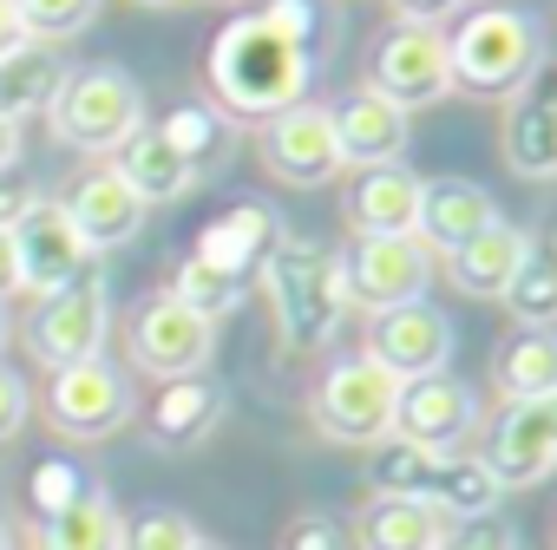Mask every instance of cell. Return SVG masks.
Wrapping results in <instances>:
<instances>
[{
  "label": "cell",
  "mask_w": 557,
  "mask_h": 550,
  "mask_svg": "<svg viewBox=\"0 0 557 550\" xmlns=\"http://www.w3.org/2000/svg\"><path fill=\"white\" fill-rule=\"evenodd\" d=\"M14 242H21V296H34V302L92 275V249L53 197H27V210L14 216Z\"/></svg>",
  "instance_id": "cell-11"
},
{
  "label": "cell",
  "mask_w": 557,
  "mask_h": 550,
  "mask_svg": "<svg viewBox=\"0 0 557 550\" xmlns=\"http://www.w3.org/2000/svg\"><path fill=\"white\" fill-rule=\"evenodd\" d=\"M394 14L407 27H440V21H459L466 14V0H394Z\"/></svg>",
  "instance_id": "cell-39"
},
{
  "label": "cell",
  "mask_w": 557,
  "mask_h": 550,
  "mask_svg": "<svg viewBox=\"0 0 557 550\" xmlns=\"http://www.w3.org/2000/svg\"><path fill=\"white\" fill-rule=\"evenodd\" d=\"M14 164H21V118L0 112V177H8Z\"/></svg>",
  "instance_id": "cell-42"
},
{
  "label": "cell",
  "mask_w": 557,
  "mask_h": 550,
  "mask_svg": "<svg viewBox=\"0 0 557 550\" xmlns=\"http://www.w3.org/2000/svg\"><path fill=\"white\" fill-rule=\"evenodd\" d=\"M210 354H216V322H203L197 309H184L171 289L151 296L132 315V367L151 374L158 387L164 380H184V374H203Z\"/></svg>",
  "instance_id": "cell-10"
},
{
  "label": "cell",
  "mask_w": 557,
  "mask_h": 550,
  "mask_svg": "<svg viewBox=\"0 0 557 550\" xmlns=\"http://www.w3.org/2000/svg\"><path fill=\"white\" fill-rule=\"evenodd\" d=\"M171 296H177L184 309H197L203 322H223L230 309H243L249 283H236V275H223V268H210V262L184 255V262H177V275H171Z\"/></svg>",
  "instance_id": "cell-31"
},
{
  "label": "cell",
  "mask_w": 557,
  "mask_h": 550,
  "mask_svg": "<svg viewBox=\"0 0 557 550\" xmlns=\"http://www.w3.org/2000/svg\"><path fill=\"white\" fill-rule=\"evenodd\" d=\"M106 335H112V289H106V275H79L73 289L47 296L27 322V348L34 361L53 374V367H73V361H92L106 354Z\"/></svg>",
  "instance_id": "cell-7"
},
{
  "label": "cell",
  "mask_w": 557,
  "mask_h": 550,
  "mask_svg": "<svg viewBox=\"0 0 557 550\" xmlns=\"http://www.w3.org/2000/svg\"><path fill=\"white\" fill-rule=\"evenodd\" d=\"M125 550H197V524L184 511H145L125 524Z\"/></svg>",
  "instance_id": "cell-35"
},
{
  "label": "cell",
  "mask_w": 557,
  "mask_h": 550,
  "mask_svg": "<svg viewBox=\"0 0 557 550\" xmlns=\"http://www.w3.org/2000/svg\"><path fill=\"white\" fill-rule=\"evenodd\" d=\"M132 8H158L164 14V8H177V0H132Z\"/></svg>",
  "instance_id": "cell-44"
},
{
  "label": "cell",
  "mask_w": 557,
  "mask_h": 550,
  "mask_svg": "<svg viewBox=\"0 0 557 550\" xmlns=\"http://www.w3.org/2000/svg\"><path fill=\"white\" fill-rule=\"evenodd\" d=\"M315 0H262L210 40V92L223 118H275L309 99L315 79Z\"/></svg>",
  "instance_id": "cell-1"
},
{
  "label": "cell",
  "mask_w": 557,
  "mask_h": 550,
  "mask_svg": "<svg viewBox=\"0 0 557 550\" xmlns=\"http://www.w3.org/2000/svg\"><path fill=\"white\" fill-rule=\"evenodd\" d=\"M550 255H557V229H550Z\"/></svg>",
  "instance_id": "cell-48"
},
{
  "label": "cell",
  "mask_w": 557,
  "mask_h": 550,
  "mask_svg": "<svg viewBox=\"0 0 557 550\" xmlns=\"http://www.w3.org/2000/svg\"><path fill=\"white\" fill-rule=\"evenodd\" d=\"M47 125L66 151L112 158L132 132H145V92L119 66H79V73L60 79V92L47 105Z\"/></svg>",
  "instance_id": "cell-4"
},
{
  "label": "cell",
  "mask_w": 557,
  "mask_h": 550,
  "mask_svg": "<svg viewBox=\"0 0 557 550\" xmlns=\"http://www.w3.org/2000/svg\"><path fill=\"white\" fill-rule=\"evenodd\" d=\"M498 491L505 485L492 478V465L479 452H446L440 472H433V485H426V504H440L446 524H466V517H492L498 511Z\"/></svg>",
  "instance_id": "cell-28"
},
{
  "label": "cell",
  "mask_w": 557,
  "mask_h": 550,
  "mask_svg": "<svg viewBox=\"0 0 557 550\" xmlns=\"http://www.w3.org/2000/svg\"><path fill=\"white\" fill-rule=\"evenodd\" d=\"M446 530V511L426 498H374L355 524V550H440Z\"/></svg>",
  "instance_id": "cell-26"
},
{
  "label": "cell",
  "mask_w": 557,
  "mask_h": 550,
  "mask_svg": "<svg viewBox=\"0 0 557 550\" xmlns=\"http://www.w3.org/2000/svg\"><path fill=\"white\" fill-rule=\"evenodd\" d=\"M440 550H518V530L505 517H466L440 537Z\"/></svg>",
  "instance_id": "cell-36"
},
{
  "label": "cell",
  "mask_w": 557,
  "mask_h": 550,
  "mask_svg": "<svg viewBox=\"0 0 557 550\" xmlns=\"http://www.w3.org/2000/svg\"><path fill=\"white\" fill-rule=\"evenodd\" d=\"M498 302L518 315V328H557V255L550 249H531L524 268L511 275V289Z\"/></svg>",
  "instance_id": "cell-30"
},
{
  "label": "cell",
  "mask_w": 557,
  "mask_h": 550,
  "mask_svg": "<svg viewBox=\"0 0 557 550\" xmlns=\"http://www.w3.org/2000/svg\"><path fill=\"white\" fill-rule=\"evenodd\" d=\"M498 223V203H492V190L485 184H472V177H433L426 190H420V242L426 249H440V255H453L459 242H472L479 229H492Z\"/></svg>",
  "instance_id": "cell-22"
},
{
  "label": "cell",
  "mask_w": 557,
  "mask_h": 550,
  "mask_svg": "<svg viewBox=\"0 0 557 550\" xmlns=\"http://www.w3.org/2000/svg\"><path fill=\"white\" fill-rule=\"evenodd\" d=\"M132 407H138V400H132V380H125V367H112L106 354L73 361V367H53V380H47V393H40L47 426H53L60 439H79V446L125 433V426H132Z\"/></svg>",
  "instance_id": "cell-6"
},
{
  "label": "cell",
  "mask_w": 557,
  "mask_h": 550,
  "mask_svg": "<svg viewBox=\"0 0 557 550\" xmlns=\"http://www.w3.org/2000/svg\"><path fill=\"white\" fill-rule=\"evenodd\" d=\"M492 380H498L505 407L550 400L557 393V328H518V335H505L498 354H492Z\"/></svg>",
  "instance_id": "cell-27"
},
{
  "label": "cell",
  "mask_w": 557,
  "mask_h": 550,
  "mask_svg": "<svg viewBox=\"0 0 557 550\" xmlns=\"http://www.w3.org/2000/svg\"><path fill=\"white\" fill-rule=\"evenodd\" d=\"M433 472H440V452H420L407 439H381V459L368 465L374 498H426Z\"/></svg>",
  "instance_id": "cell-32"
},
{
  "label": "cell",
  "mask_w": 557,
  "mask_h": 550,
  "mask_svg": "<svg viewBox=\"0 0 557 550\" xmlns=\"http://www.w3.org/2000/svg\"><path fill=\"white\" fill-rule=\"evenodd\" d=\"M21 210H27V197H21V190H0V223H14Z\"/></svg>",
  "instance_id": "cell-43"
},
{
  "label": "cell",
  "mask_w": 557,
  "mask_h": 550,
  "mask_svg": "<svg viewBox=\"0 0 557 550\" xmlns=\"http://www.w3.org/2000/svg\"><path fill=\"white\" fill-rule=\"evenodd\" d=\"M537 242L518 229V223H492V229H479L472 242H459L453 255H446V275H453V289L459 296H479V302H498L505 289H511V275L524 268V255H531Z\"/></svg>",
  "instance_id": "cell-21"
},
{
  "label": "cell",
  "mask_w": 557,
  "mask_h": 550,
  "mask_svg": "<svg viewBox=\"0 0 557 550\" xmlns=\"http://www.w3.org/2000/svg\"><path fill=\"white\" fill-rule=\"evenodd\" d=\"M420 177L407 164H374V171H355L348 184V223L355 236H413L420 229Z\"/></svg>",
  "instance_id": "cell-20"
},
{
  "label": "cell",
  "mask_w": 557,
  "mask_h": 550,
  "mask_svg": "<svg viewBox=\"0 0 557 550\" xmlns=\"http://www.w3.org/2000/svg\"><path fill=\"white\" fill-rule=\"evenodd\" d=\"M197 550H230V543H210V537H197Z\"/></svg>",
  "instance_id": "cell-46"
},
{
  "label": "cell",
  "mask_w": 557,
  "mask_h": 550,
  "mask_svg": "<svg viewBox=\"0 0 557 550\" xmlns=\"http://www.w3.org/2000/svg\"><path fill=\"white\" fill-rule=\"evenodd\" d=\"M34 550H40V543H34Z\"/></svg>",
  "instance_id": "cell-49"
},
{
  "label": "cell",
  "mask_w": 557,
  "mask_h": 550,
  "mask_svg": "<svg viewBox=\"0 0 557 550\" xmlns=\"http://www.w3.org/2000/svg\"><path fill=\"white\" fill-rule=\"evenodd\" d=\"M394 407H400V380L374 361V354H348L322 374L309 413L322 426V439L335 446H381L394 433Z\"/></svg>",
  "instance_id": "cell-5"
},
{
  "label": "cell",
  "mask_w": 557,
  "mask_h": 550,
  "mask_svg": "<svg viewBox=\"0 0 557 550\" xmlns=\"http://www.w3.org/2000/svg\"><path fill=\"white\" fill-rule=\"evenodd\" d=\"M27 380L14 374V367H0V446L8 439H21V426H27Z\"/></svg>",
  "instance_id": "cell-38"
},
{
  "label": "cell",
  "mask_w": 557,
  "mask_h": 550,
  "mask_svg": "<svg viewBox=\"0 0 557 550\" xmlns=\"http://www.w3.org/2000/svg\"><path fill=\"white\" fill-rule=\"evenodd\" d=\"M21 296V242H14V223H0V302Z\"/></svg>",
  "instance_id": "cell-40"
},
{
  "label": "cell",
  "mask_w": 557,
  "mask_h": 550,
  "mask_svg": "<svg viewBox=\"0 0 557 550\" xmlns=\"http://www.w3.org/2000/svg\"><path fill=\"white\" fill-rule=\"evenodd\" d=\"M262 164L296 184V190H315V184H335L348 164H342V145H335V112L329 105H289L262 118Z\"/></svg>",
  "instance_id": "cell-13"
},
{
  "label": "cell",
  "mask_w": 557,
  "mask_h": 550,
  "mask_svg": "<svg viewBox=\"0 0 557 550\" xmlns=\"http://www.w3.org/2000/svg\"><path fill=\"white\" fill-rule=\"evenodd\" d=\"M479 433V400L466 380L453 374H420V380H400V407H394V433L387 439H407L420 452H466Z\"/></svg>",
  "instance_id": "cell-12"
},
{
  "label": "cell",
  "mask_w": 557,
  "mask_h": 550,
  "mask_svg": "<svg viewBox=\"0 0 557 550\" xmlns=\"http://www.w3.org/2000/svg\"><path fill=\"white\" fill-rule=\"evenodd\" d=\"M34 543L40 550H125V517H119L112 491L86 485V491H66L53 504V517L40 524Z\"/></svg>",
  "instance_id": "cell-25"
},
{
  "label": "cell",
  "mask_w": 557,
  "mask_h": 550,
  "mask_svg": "<svg viewBox=\"0 0 557 550\" xmlns=\"http://www.w3.org/2000/svg\"><path fill=\"white\" fill-rule=\"evenodd\" d=\"M368 354L394 374V380H420V374H446L453 361V322L433 302H407V309H381L368 322Z\"/></svg>",
  "instance_id": "cell-15"
},
{
  "label": "cell",
  "mask_w": 557,
  "mask_h": 550,
  "mask_svg": "<svg viewBox=\"0 0 557 550\" xmlns=\"http://www.w3.org/2000/svg\"><path fill=\"white\" fill-rule=\"evenodd\" d=\"M342 275H348V309H407V302H426V283H433V249L420 236H355V249L342 255Z\"/></svg>",
  "instance_id": "cell-8"
},
{
  "label": "cell",
  "mask_w": 557,
  "mask_h": 550,
  "mask_svg": "<svg viewBox=\"0 0 557 550\" xmlns=\"http://www.w3.org/2000/svg\"><path fill=\"white\" fill-rule=\"evenodd\" d=\"M544 60H550L544 27L524 8H466L459 27L446 34L453 92H472V99H511Z\"/></svg>",
  "instance_id": "cell-3"
},
{
  "label": "cell",
  "mask_w": 557,
  "mask_h": 550,
  "mask_svg": "<svg viewBox=\"0 0 557 550\" xmlns=\"http://www.w3.org/2000/svg\"><path fill=\"white\" fill-rule=\"evenodd\" d=\"M60 210L73 216V229L86 236L92 255H99V249H119V242H132V236L145 229V203H138V190H132L112 164L86 171V177L60 197Z\"/></svg>",
  "instance_id": "cell-18"
},
{
  "label": "cell",
  "mask_w": 557,
  "mask_h": 550,
  "mask_svg": "<svg viewBox=\"0 0 557 550\" xmlns=\"http://www.w3.org/2000/svg\"><path fill=\"white\" fill-rule=\"evenodd\" d=\"M158 132H164V138H171V145H177V151H184V158L203 171V164L223 151V138H230V118H223L216 105H177V112H171Z\"/></svg>",
  "instance_id": "cell-34"
},
{
  "label": "cell",
  "mask_w": 557,
  "mask_h": 550,
  "mask_svg": "<svg viewBox=\"0 0 557 550\" xmlns=\"http://www.w3.org/2000/svg\"><path fill=\"white\" fill-rule=\"evenodd\" d=\"M112 171L138 190V203L151 210V203H177L190 184H197V164L158 132V125H145V132H132L119 151H112Z\"/></svg>",
  "instance_id": "cell-24"
},
{
  "label": "cell",
  "mask_w": 557,
  "mask_h": 550,
  "mask_svg": "<svg viewBox=\"0 0 557 550\" xmlns=\"http://www.w3.org/2000/svg\"><path fill=\"white\" fill-rule=\"evenodd\" d=\"M34 40H27V27H21V8L14 0H0V66H8L14 53H27Z\"/></svg>",
  "instance_id": "cell-41"
},
{
  "label": "cell",
  "mask_w": 557,
  "mask_h": 550,
  "mask_svg": "<svg viewBox=\"0 0 557 550\" xmlns=\"http://www.w3.org/2000/svg\"><path fill=\"white\" fill-rule=\"evenodd\" d=\"M335 112V145H342V164L355 171H374V164H400L407 158V112L381 92H348Z\"/></svg>",
  "instance_id": "cell-19"
},
{
  "label": "cell",
  "mask_w": 557,
  "mask_h": 550,
  "mask_svg": "<svg viewBox=\"0 0 557 550\" xmlns=\"http://www.w3.org/2000/svg\"><path fill=\"white\" fill-rule=\"evenodd\" d=\"M275 242H283V216H275L269 203H236V210H223V216L203 223V236H197L190 255L210 262V268H223V275H236V283H256L262 262L275 255Z\"/></svg>",
  "instance_id": "cell-17"
},
{
  "label": "cell",
  "mask_w": 557,
  "mask_h": 550,
  "mask_svg": "<svg viewBox=\"0 0 557 550\" xmlns=\"http://www.w3.org/2000/svg\"><path fill=\"white\" fill-rule=\"evenodd\" d=\"M21 8V27L34 47H53V40H73L99 21V0H14Z\"/></svg>",
  "instance_id": "cell-33"
},
{
  "label": "cell",
  "mask_w": 557,
  "mask_h": 550,
  "mask_svg": "<svg viewBox=\"0 0 557 550\" xmlns=\"http://www.w3.org/2000/svg\"><path fill=\"white\" fill-rule=\"evenodd\" d=\"M0 550H14V530H8V524H0Z\"/></svg>",
  "instance_id": "cell-45"
},
{
  "label": "cell",
  "mask_w": 557,
  "mask_h": 550,
  "mask_svg": "<svg viewBox=\"0 0 557 550\" xmlns=\"http://www.w3.org/2000/svg\"><path fill=\"white\" fill-rule=\"evenodd\" d=\"M498 485H544L557 472V393L550 400H518L498 413V426L485 433V452Z\"/></svg>",
  "instance_id": "cell-14"
},
{
  "label": "cell",
  "mask_w": 557,
  "mask_h": 550,
  "mask_svg": "<svg viewBox=\"0 0 557 550\" xmlns=\"http://www.w3.org/2000/svg\"><path fill=\"white\" fill-rule=\"evenodd\" d=\"M283 550H355V537L329 517V511H309L283 530Z\"/></svg>",
  "instance_id": "cell-37"
},
{
  "label": "cell",
  "mask_w": 557,
  "mask_h": 550,
  "mask_svg": "<svg viewBox=\"0 0 557 550\" xmlns=\"http://www.w3.org/2000/svg\"><path fill=\"white\" fill-rule=\"evenodd\" d=\"M60 79H66V66H60L47 47L14 53L8 66H0V112H8V118L47 112V105H53V92H60Z\"/></svg>",
  "instance_id": "cell-29"
},
{
  "label": "cell",
  "mask_w": 557,
  "mask_h": 550,
  "mask_svg": "<svg viewBox=\"0 0 557 550\" xmlns=\"http://www.w3.org/2000/svg\"><path fill=\"white\" fill-rule=\"evenodd\" d=\"M0 348H8V309H0Z\"/></svg>",
  "instance_id": "cell-47"
},
{
  "label": "cell",
  "mask_w": 557,
  "mask_h": 550,
  "mask_svg": "<svg viewBox=\"0 0 557 550\" xmlns=\"http://www.w3.org/2000/svg\"><path fill=\"white\" fill-rule=\"evenodd\" d=\"M368 92L394 99L400 112L446 99V92H453L446 34H440V27H407V21H394V27L374 40V53H368Z\"/></svg>",
  "instance_id": "cell-9"
},
{
  "label": "cell",
  "mask_w": 557,
  "mask_h": 550,
  "mask_svg": "<svg viewBox=\"0 0 557 550\" xmlns=\"http://www.w3.org/2000/svg\"><path fill=\"white\" fill-rule=\"evenodd\" d=\"M505 164L537 184L557 177V60H544L505 99Z\"/></svg>",
  "instance_id": "cell-16"
},
{
  "label": "cell",
  "mask_w": 557,
  "mask_h": 550,
  "mask_svg": "<svg viewBox=\"0 0 557 550\" xmlns=\"http://www.w3.org/2000/svg\"><path fill=\"white\" fill-rule=\"evenodd\" d=\"M216 420H223V387L210 374H184V380H164L158 387V400L145 413V433L164 452H190L197 439L216 433Z\"/></svg>",
  "instance_id": "cell-23"
},
{
  "label": "cell",
  "mask_w": 557,
  "mask_h": 550,
  "mask_svg": "<svg viewBox=\"0 0 557 550\" xmlns=\"http://www.w3.org/2000/svg\"><path fill=\"white\" fill-rule=\"evenodd\" d=\"M262 289L275 302V328H283V348L289 354H315L342 328V315H348L342 255L322 249V242H302V236L275 242V255L262 262Z\"/></svg>",
  "instance_id": "cell-2"
}]
</instances>
